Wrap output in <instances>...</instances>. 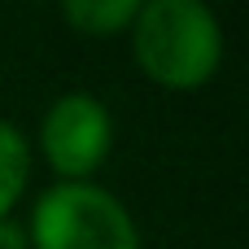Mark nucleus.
Segmentation results:
<instances>
[{"instance_id": "f257e3e1", "label": "nucleus", "mask_w": 249, "mask_h": 249, "mask_svg": "<svg viewBox=\"0 0 249 249\" xmlns=\"http://www.w3.org/2000/svg\"><path fill=\"white\" fill-rule=\"evenodd\" d=\"M131 53L149 79L197 88L223 61V31L201 0H149L131 22Z\"/></svg>"}, {"instance_id": "f03ea898", "label": "nucleus", "mask_w": 249, "mask_h": 249, "mask_svg": "<svg viewBox=\"0 0 249 249\" xmlns=\"http://www.w3.org/2000/svg\"><path fill=\"white\" fill-rule=\"evenodd\" d=\"M31 249H140L136 219L127 206L88 184V179H61L39 193L31 210Z\"/></svg>"}, {"instance_id": "7ed1b4c3", "label": "nucleus", "mask_w": 249, "mask_h": 249, "mask_svg": "<svg viewBox=\"0 0 249 249\" xmlns=\"http://www.w3.org/2000/svg\"><path fill=\"white\" fill-rule=\"evenodd\" d=\"M114 140V123L109 109L92 96V92H66L48 105L44 123H39V149L48 158V166L66 179H83L92 175Z\"/></svg>"}, {"instance_id": "20e7f679", "label": "nucleus", "mask_w": 249, "mask_h": 249, "mask_svg": "<svg viewBox=\"0 0 249 249\" xmlns=\"http://www.w3.org/2000/svg\"><path fill=\"white\" fill-rule=\"evenodd\" d=\"M26 175H31V144L13 123L0 118V219H9L13 201L26 188Z\"/></svg>"}, {"instance_id": "39448f33", "label": "nucleus", "mask_w": 249, "mask_h": 249, "mask_svg": "<svg viewBox=\"0 0 249 249\" xmlns=\"http://www.w3.org/2000/svg\"><path fill=\"white\" fill-rule=\"evenodd\" d=\"M140 13L136 0H66L61 4V18L88 35H109V31H123L131 26Z\"/></svg>"}, {"instance_id": "423d86ee", "label": "nucleus", "mask_w": 249, "mask_h": 249, "mask_svg": "<svg viewBox=\"0 0 249 249\" xmlns=\"http://www.w3.org/2000/svg\"><path fill=\"white\" fill-rule=\"evenodd\" d=\"M0 249H31L26 245V232L18 223H9V219H0Z\"/></svg>"}]
</instances>
